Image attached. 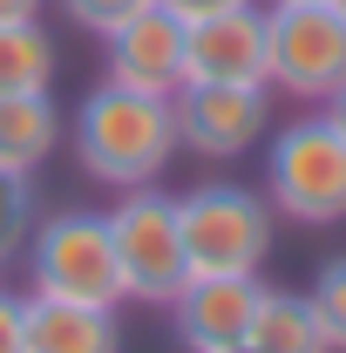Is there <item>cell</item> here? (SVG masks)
I'll return each instance as SVG.
<instances>
[{"instance_id":"cell-18","label":"cell","mask_w":346,"mask_h":353,"mask_svg":"<svg viewBox=\"0 0 346 353\" xmlns=\"http://www.w3.org/2000/svg\"><path fill=\"white\" fill-rule=\"evenodd\" d=\"M21 306H28V299L0 292V353H28V347H21Z\"/></svg>"},{"instance_id":"cell-5","label":"cell","mask_w":346,"mask_h":353,"mask_svg":"<svg viewBox=\"0 0 346 353\" xmlns=\"http://www.w3.org/2000/svg\"><path fill=\"white\" fill-rule=\"evenodd\" d=\"M346 82V14L333 0H272L265 7V88L292 102H326Z\"/></svg>"},{"instance_id":"cell-2","label":"cell","mask_w":346,"mask_h":353,"mask_svg":"<svg viewBox=\"0 0 346 353\" xmlns=\"http://www.w3.org/2000/svg\"><path fill=\"white\" fill-rule=\"evenodd\" d=\"M265 197L292 224H340L346 218V136L326 123V109L292 116L265 136Z\"/></svg>"},{"instance_id":"cell-17","label":"cell","mask_w":346,"mask_h":353,"mask_svg":"<svg viewBox=\"0 0 346 353\" xmlns=\"http://www.w3.org/2000/svg\"><path fill=\"white\" fill-rule=\"evenodd\" d=\"M54 7H61L82 34H116L136 7H150V0H54Z\"/></svg>"},{"instance_id":"cell-23","label":"cell","mask_w":346,"mask_h":353,"mask_svg":"<svg viewBox=\"0 0 346 353\" xmlns=\"http://www.w3.org/2000/svg\"><path fill=\"white\" fill-rule=\"evenodd\" d=\"M333 7H340V14H346V0H333Z\"/></svg>"},{"instance_id":"cell-11","label":"cell","mask_w":346,"mask_h":353,"mask_svg":"<svg viewBox=\"0 0 346 353\" xmlns=\"http://www.w3.org/2000/svg\"><path fill=\"white\" fill-rule=\"evenodd\" d=\"M21 347L28 353H123V319L109 306H68L28 292L21 306Z\"/></svg>"},{"instance_id":"cell-19","label":"cell","mask_w":346,"mask_h":353,"mask_svg":"<svg viewBox=\"0 0 346 353\" xmlns=\"http://www.w3.org/2000/svg\"><path fill=\"white\" fill-rule=\"evenodd\" d=\"M176 21H204V14H224V7H245V0H163Z\"/></svg>"},{"instance_id":"cell-14","label":"cell","mask_w":346,"mask_h":353,"mask_svg":"<svg viewBox=\"0 0 346 353\" xmlns=\"http://www.w3.org/2000/svg\"><path fill=\"white\" fill-rule=\"evenodd\" d=\"M54 34L41 21H0V95H34V88H54Z\"/></svg>"},{"instance_id":"cell-10","label":"cell","mask_w":346,"mask_h":353,"mask_svg":"<svg viewBox=\"0 0 346 353\" xmlns=\"http://www.w3.org/2000/svg\"><path fill=\"white\" fill-rule=\"evenodd\" d=\"M183 82H265V7H224L183 28Z\"/></svg>"},{"instance_id":"cell-20","label":"cell","mask_w":346,"mask_h":353,"mask_svg":"<svg viewBox=\"0 0 346 353\" xmlns=\"http://www.w3.org/2000/svg\"><path fill=\"white\" fill-rule=\"evenodd\" d=\"M48 0H0V21H41Z\"/></svg>"},{"instance_id":"cell-6","label":"cell","mask_w":346,"mask_h":353,"mask_svg":"<svg viewBox=\"0 0 346 353\" xmlns=\"http://www.w3.org/2000/svg\"><path fill=\"white\" fill-rule=\"evenodd\" d=\"M109 238H116V259H123V285H130V299H136V306H170L176 285L190 279V252H183L176 197L163 190V183L116 190Z\"/></svg>"},{"instance_id":"cell-13","label":"cell","mask_w":346,"mask_h":353,"mask_svg":"<svg viewBox=\"0 0 346 353\" xmlns=\"http://www.w3.org/2000/svg\"><path fill=\"white\" fill-rule=\"evenodd\" d=\"M245 347H252V353H333L326 333H319L312 299L292 292V285H265V292H258V312H252Z\"/></svg>"},{"instance_id":"cell-16","label":"cell","mask_w":346,"mask_h":353,"mask_svg":"<svg viewBox=\"0 0 346 353\" xmlns=\"http://www.w3.org/2000/svg\"><path fill=\"white\" fill-rule=\"evenodd\" d=\"M305 299H312V312H319V333H326V347L346 353V252H333V259L319 265V279L305 285Z\"/></svg>"},{"instance_id":"cell-21","label":"cell","mask_w":346,"mask_h":353,"mask_svg":"<svg viewBox=\"0 0 346 353\" xmlns=\"http://www.w3.org/2000/svg\"><path fill=\"white\" fill-rule=\"evenodd\" d=\"M319 109H326V123H333V130L346 136V82L333 88V95H326V102H319Z\"/></svg>"},{"instance_id":"cell-1","label":"cell","mask_w":346,"mask_h":353,"mask_svg":"<svg viewBox=\"0 0 346 353\" xmlns=\"http://www.w3.org/2000/svg\"><path fill=\"white\" fill-rule=\"evenodd\" d=\"M68 143L88 183L102 190H143L163 183V170L176 163V116L170 95H143V88L102 82L82 95V109L68 116Z\"/></svg>"},{"instance_id":"cell-7","label":"cell","mask_w":346,"mask_h":353,"mask_svg":"<svg viewBox=\"0 0 346 353\" xmlns=\"http://www.w3.org/2000/svg\"><path fill=\"white\" fill-rule=\"evenodd\" d=\"M170 116H176L183 150L231 163V157L258 150L272 136V88L265 82H183L170 95Z\"/></svg>"},{"instance_id":"cell-9","label":"cell","mask_w":346,"mask_h":353,"mask_svg":"<svg viewBox=\"0 0 346 353\" xmlns=\"http://www.w3.org/2000/svg\"><path fill=\"white\" fill-rule=\"evenodd\" d=\"M183 28L190 21H176L163 0L136 7L116 34H102L109 41V82L143 88V95H176L183 88Z\"/></svg>"},{"instance_id":"cell-8","label":"cell","mask_w":346,"mask_h":353,"mask_svg":"<svg viewBox=\"0 0 346 353\" xmlns=\"http://www.w3.org/2000/svg\"><path fill=\"white\" fill-rule=\"evenodd\" d=\"M258 272H190L170 299L176 319V340L190 353H224V347H245L252 333V312H258Z\"/></svg>"},{"instance_id":"cell-12","label":"cell","mask_w":346,"mask_h":353,"mask_svg":"<svg viewBox=\"0 0 346 353\" xmlns=\"http://www.w3.org/2000/svg\"><path fill=\"white\" fill-rule=\"evenodd\" d=\"M61 102L34 88V95H0V170L7 176H34L61 143Z\"/></svg>"},{"instance_id":"cell-15","label":"cell","mask_w":346,"mask_h":353,"mask_svg":"<svg viewBox=\"0 0 346 353\" xmlns=\"http://www.w3.org/2000/svg\"><path fill=\"white\" fill-rule=\"evenodd\" d=\"M34 176H7L0 170V265L14 259V252H28V238H34Z\"/></svg>"},{"instance_id":"cell-22","label":"cell","mask_w":346,"mask_h":353,"mask_svg":"<svg viewBox=\"0 0 346 353\" xmlns=\"http://www.w3.org/2000/svg\"><path fill=\"white\" fill-rule=\"evenodd\" d=\"M224 353H252V347H224Z\"/></svg>"},{"instance_id":"cell-3","label":"cell","mask_w":346,"mask_h":353,"mask_svg":"<svg viewBox=\"0 0 346 353\" xmlns=\"http://www.w3.org/2000/svg\"><path fill=\"white\" fill-rule=\"evenodd\" d=\"M28 279L41 299H68V306H123V259L109 238V211H54L34 224L28 238Z\"/></svg>"},{"instance_id":"cell-4","label":"cell","mask_w":346,"mask_h":353,"mask_svg":"<svg viewBox=\"0 0 346 353\" xmlns=\"http://www.w3.org/2000/svg\"><path fill=\"white\" fill-rule=\"evenodd\" d=\"M190 272H258L278 238V211L252 183H197L176 197Z\"/></svg>"}]
</instances>
